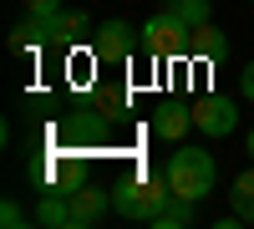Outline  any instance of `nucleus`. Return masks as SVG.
Wrapping results in <instances>:
<instances>
[{
	"instance_id": "2eb2a0df",
	"label": "nucleus",
	"mask_w": 254,
	"mask_h": 229,
	"mask_svg": "<svg viewBox=\"0 0 254 229\" xmlns=\"http://www.w3.org/2000/svg\"><path fill=\"white\" fill-rule=\"evenodd\" d=\"M0 224H5V229H26V224H36V214H26L15 199H5V204H0Z\"/></svg>"
},
{
	"instance_id": "a211bd4d",
	"label": "nucleus",
	"mask_w": 254,
	"mask_h": 229,
	"mask_svg": "<svg viewBox=\"0 0 254 229\" xmlns=\"http://www.w3.org/2000/svg\"><path fill=\"white\" fill-rule=\"evenodd\" d=\"M244 148H249V158H254V128H249V138H244Z\"/></svg>"
},
{
	"instance_id": "9d476101",
	"label": "nucleus",
	"mask_w": 254,
	"mask_h": 229,
	"mask_svg": "<svg viewBox=\"0 0 254 229\" xmlns=\"http://www.w3.org/2000/svg\"><path fill=\"white\" fill-rule=\"evenodd\" d=\"M188 56H198V61H224L229 56V36L208 20V26H193V36H188Z\"/></svg>"
},
{
	"instance_id": "f3484780",
	"label": "nucleus",
	"mask_w": 254,
	"mask_h": 229,
	"mask_svg": "<svg viewBox=\"0 0 254 229\" xmlns=\"http://www.w3.org/2000/svg\"><path fill=\"white\" fill-rule=\"evenodd\" d=\"M239 97H244V102H254V61L239 72Z\"/></svg>"
},
{
	"instance_id": "39448f33",
	"label": "nucleus",
	"mask_w": 254,
	"mask_h": 229,
	"mask_svg": "<svg viewBox=\"0 0 254 229\" xmlns=\"http://www.w3.org/2000/svg\"><path fill=\"white\" fill-rule=\"evenodd\" d=\"M193 122H198L203 138H229L239 128V107H234V97H198L193 102Z\"/></svg>"
},
{
	"instance_id": "9b49d317",
	"label": "nucleus",
	"mask_w": 254,
	"mask_h": 229,
	"mask_svg": "<svg viewBox=\"0 0 254 229\" xmlns=\"http://www.w3.org/2000/svg\"><path fill=\"white\" fill-rule=\"evenodd\" d=\"M46 41H51V26H46L41 15H26V20L10 31V51H36V46H46Z\"/></svg>"
},
{
	"instance_id": "1a4fd4ad",
	"label": "nucleus",
	"mask_w": 254,
	"mask_h": 229,
	"mask_svg": "<svg viewBox=\"0 0 254 229\" xmlns=\"http://www.w3.org/2000/svg\"><path fill=\"white\" fill-rule=\"evenodd\" d=\"M36 224L41 229H71V189H51V194H41L36 204Z\"/></svg>"
},
{
	"instance_id": "f03ea898",
	"label": "nucleus",
	"mask_w": 254,
	"mask_h": 229,
	"mask_svg": "<svg viewBox=\"0 0 254 229\" xmlns=\"http://www.w3.org/2000/svg\"><path fill=\"white\" fill-rule=\"evenodd\" d=\"M168 199H173V189H168V173L163 168H137L132 178L112 183V214L132 219V224H153Z\"/></svg>"
},
{
	"instance_id": "4468645a",
	"label": "nucleus",
	"mask_w": 254,
	"mask_h": 229,
	"mask_svg": "<svg viewBox=\"0 0 254 229\" xmlns=\"http://www.w3.org/2000/svg\"><path fill=\"white\" fill-rule=\"evenodd\" d=\"M163 5L178 20H188V26H208L214 20V0H163Z\"/></svg>"
},
{
	"instance_id": "f8f14e48",
	"label": "nucleus",
	"mask_w": 254,
	"mask_h": 229,
	"mask_svg": "<svg viewBox=\"0 0 254 229\" xmlns=\"http://www.w3.org/2000/svg\"><path fill=\"white\" fill-rule=\"evenodd\" d=\"M193 219H198V204H188V199H168L163 214L153 219V229H188Z\"/></svg>"
},
{
	"instance_id": "20e7f679",
	"label": "nucleus",
	"mask_w": 254,
	"mask_h": 229,
	"mask_svg": "<svg viewBox=\"0 0 254 229\" xmlns=\"http://www.w3.org/2000/svg\"><path fill=\"white\" fill-rule=\"evenodd\" d=\"M137 51V26L132 20H122V15H112V20H97V36H92V56L102 61V67H122L127 56Z\"/></svg>"
},
{
	"instance_id": "f257e3e1",
	"label": "nucleus",
	"mask_w": 254,
	"mask_h": 229,
	"mask_svg": "<svg viewBox=\"0 0 254 229\" xmlns=\"http://www.w3.org/2000/svg\"><path fill=\"white\" fill-rule=\"evenodd\" d=\"M163 173H168V189H173V199L203 204L208 194H214V183H219V163H214V153H208V148L173 143V153H168Z\"/></svg>"
},
{
	"instance_id": "6e6552de",
	"label": "nucleus",
	"mask_w": 254,
	"mask_h": 229,
	"mask_svg": "<svg viewBox=\"0 0 254 229\" xmlns=\"http://www.w3.org/2000/svg\"><path fill=\"white\" fill-rule=\"evenodd\" d=\"M46 26H51V41H56V46H81V41L97 36V20H92L87 10H56Z\"/></svg>"
},
{
	"instance_id": "ddd939ff",
	"label": "nucleus",
	"mask_w": 254,
	"mask_h": 229,
	"mask_svg": "<svg viewBox=\"0 0 254 229\" xmlns=\"http://www.w3.org/2000/svg\"><path fill=\"white\" fill-rule=\"evenodd\" d=\"M229 204H234V214L244 224H254V168H244L234 178V189H229Z\"/></svg>"
},
{
	"instance_id": "423d86ee",
	"label": "nucleus",
	"mask_w": 254,
	"mask_h": 229,
	"mask_svg": "<svg viewBox=\"0 0 254 229\" xmlns=\"http://www.w3.org/2000/svg\"><path fill=\"white\" fill-rule=\"evenodd\" d=\"M112 209V189H97V183H76L71 189V229H97Z\"/></svg>"
},
{
	"instance_id": "0eeeda50",
	"label": "nucleus",
	"mask_w": 254,
	"mask_h": 229,
	"mask_svg": "<svg viewBox=\"0 0 254 229\" xmlns=\"http://www.w3.org/2000/svg\"><path fill=\"white\" fill-rule=\"evenodd\" d=\"M147 128H153V138H163V143H183L198 128L193 122V102H163V107L147 117Z\"/></svg>"
},
{
	"instance_id": "dca6fc26",
	"label": "nucleus",
	"mask_w": 254,
	"mask_h": 229,
	"mask_svg": "<svg viewBox=\"0 0 254 229\" xmlns=\"http://www.w3.org/2000/svg\"><path fill=\"white\" fill-rule=\"evenodd\" d=\"M56 10H66L61 0H26V15H41V20H51Z\"/></svg>"
},
{
	"instance_id": "7ed1b4c3",
	"label": "nucleus",
	"mask_w": 254,
	"mask_h": 229,
	"mask_svg": "<svg viewBox=\"0 0 254 229\" xmlns=\"http://www.w3.org/2000/svg\"><path fill=\"white\" fill-rule=\"evenodd\" d=\"M188 36H193V26L188 20H178L173 10H158V15H147L142 26H137V51L147 61H163V56H188Z\"/></svg>"
}]
</instances>
